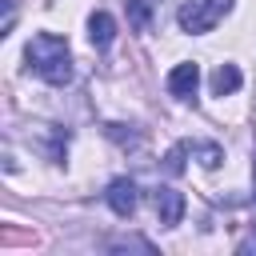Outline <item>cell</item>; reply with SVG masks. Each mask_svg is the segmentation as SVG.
Returning a JSON list of instances; mask_svg holds the SVG:
<instances>
[{
  "label": "cell",
  "instance_id": "7",
  "mask_svg": "<svg viewBox=\"0 0 256 256\" xmlns=\"http://www.w3.org/2000/svg\"><path fill=\"white\" fill-rule=\"evenodd\" d=\"M240 88V68L236 64H220L216 72H212V92L216 96H228V92H236Z\"/></svg>",
  "mask_w": 256,
  "mask_h": 256
},
{
  "label": "cell",
  "instance_id": "9",
  "mask_svg": "<svg viewBox=\"0 0 256 256\" xmlns=\"http://www.w3.org/2000/svg\"><path fill=\"white\" fill-rule=\"evenodd\" d=\"M124 8H128V16H132V28H148V4L144 0H124Z\"/></svg>",
  "mask_w": 256,
  "mask_h": 256
},
{
  "label": "cell",
  "instance_id": "1",
  "mask_svg": "<svg viewBox=\"0 0 256 256\" xmlns=\"http://www.w3.org/2000/svg\"><path fill=\"white\" fill-rule=\"evenodd\" d=\"M32 72L48 84H68L72 80V52L64 44V36H52V32H36L24 48Z\"/></svg>",
  "mask_w": 256,
  "mask_h": 256
},
{
  "label": "cell",
  "instance_id": "2",
  "mask_svg": "<svg viewBox=\"0 0 256 256\" xmlns=\"http://www.w3.org/2000/svg\"><path fill=\"white\" fill-rule=\"evenodd\" d=\"M228 12H232V0H184L180 12H176V20H180V28H184L188 36H204V32H212Z\"/></svg>",
  "mask_w": 256,
  "mask_h": 256
},
{
  "label": "cell",
  "instance_id": "8",
  "mask_svg": "<svg viewBox=\"0 0 256 256\" xmlns=\"http://www.w3.org/2000/svg\"><path fill=\"white\" fill-rule=\"evenodd\" d=\"M192 152L200 156V164H204V168H216V164L224 160V152H220V144H192Z\"/></svg>",
  "mask_w": 256,
  "mask_h": 256
},
{
  "label": "cell",
  "instance_id": "10",
  "mask_svg": "<svg viewBox=\"0 0 256 256\" xmlns=\"http://www.w3.org/2000/svg\"><path fill=\"white\" fill-rule=\"evenodd\" d=\"M184 152H188V144H176V148L168 152V172H172V176L184 172Z\"/></svg>",
  "mask_w": 256,
  "mask_h": 256
},
{
  "label": "cell",
  "instance_id": "3",
  "mask_svg": "<svg viewBox=\"0 0 256 256\" xmlns=\"http://www.w3.org/2000/svg\"><path fill=\"white\" fill-rule=\"evenodd\" d=\"M152 208H156V220H160L164 228H172V224H180V216H184V196H180L176 188L160 184V188L152 192Z\"/></svg>",
  "mask_w": 256,
  "mask_h": 256
},
{
  "label": "cell",
  "instance_id": "6",
  "mask_svg": "<svg viewBox=\"0 0 256 256\" xmlns=\"http://www.w3.org/2000/svg\"><path fill=\"white\" fill-rule=\"evenodd\" d=\"M88 40H92L96 48H108V44L116 40V20H112L108 12H92V16H88Z\"/></svg>",
  "mask_w": 256,
  "mask_h": 256
},
{
  "label": "cell",
  "instance_id": "4",
  "mask_svg": "<svg viewBox=\"0 0 256 256\" xmlns=\"http://www.w3.org/2000/svg\"><path fill=\"white\" fill-rule=\"evenodd\" d=\"M196 88H200V64L184 60V64H176V68L168 72V92H172V96L192 100V96H196Z\"/></svg>",
  "mask_w": 256,
  "mask_h": 256
},
{
  "label": "cell",
  "instance_id": "5",
  "mask_svg": "<svg viewBox=\"0 0 256 256\" xmlns=\"http://www.w3.org/2000/svg\"><path fill=\"white\" fill-rule=\"evenodd\" d=\"M104 200H108V208L116 212V216H132L136 212V184L128 180V176H116L112 184H108V192H104Z\"/></svg>",
  "mask_w": 256,
  "mask_h": 256
}]
</instances>
